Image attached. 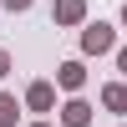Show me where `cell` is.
<instances>
[{
	"mask_svg": "<svg viewBox=\"0 0 127 127\" xmlns=\"http://www.w3.org/2000/svg\"><path fill=\"white\" fill-rule=\"evenodd\" d=\"M107 41H112V36H107V31L97 26V31H92V36H87V46H92V51H102V46H107Z\"/></svg>",
	"mask_w": 127,
	"mask_h": 127,
	"instance_id": "obj_1",
	"label": "cell"
},
{
	"mask_svg": "<svg viewBox=\"0 0 127 127\" xmlns=\"http://www.w3.org/2000/svg\"><path fill=\"white\" fill-rule=\"evenodd\" d=\"M0 71H5V56H0Z\"/></svg>",
	"mask_w": 127,
	"mask_h": 127,
	"instance_id": "obj_2",
	"label": "cell"
},
{
	"mask_svg": "<svg viewBox=\"0 0 127 127\" xmlns=\"http://www.w3.org/2000/svg\"><path fill=\"white\" fill-rule=\"evenodd\" d=\"M122 66H127V56H122Z\"/></svg>",
	"mask_w": 127,
	"mask_h": 127,
	"instance_id": "obj_3",
	"label": "cell"
}]
</instances>
